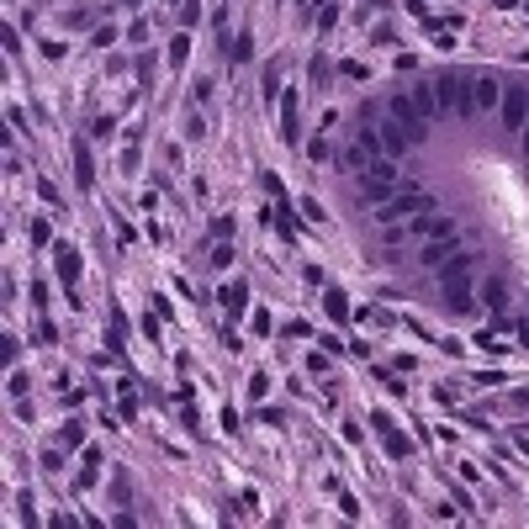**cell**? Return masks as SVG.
<instances>
[{
    "label": "cell",
    "mask_w": 529,
    "mask_h": 529,
    "mask_svg": "<svg viewBox=\"0 0 529 529\" xmlns=\"http://www.w3.org/2000/svg\"><path fill=\"white\" fill-rule=\"evenodd\" d=\"M434 96H439V111H460V117H466V111L477 106V74L445 69L434 80Z\"/></svg>",
    "instance_id": "6da1fadb"
},
{
    "label": "cell",
    "mask_w": 529,
    "mask_h": 529,
    "mask_svg": "<svg viewBox=\"0 0 529 529\" xmlns=\"http://www.w3.org/2000/svg\"><path fill=\"white\" fill-rule=\"evenodd\" d=\"M418 212H434V196H423V191H408V196H402V191H397V196H392V202H386L376 217H381L386 228H397L402 217H418Z\"/></svg>",
    "instance_id": "7a4b0ae2"
},
{
    "label": "cell",
    "mask_w": 529,
    "mask_h": 529,
    "mask_svg": "<svg viewBox=\"0 0 529 529\" xmlns=\"http://www.w3.org/2000/svg\"><path fill=\"white\" fill-rule=\"evenodd\" d=\"M498 106H503V122H508V127H524V122H529V96H524V85H508V90H503V101H498Z\"/></svg>",
    "instance_id": "3957f363"
},
{
    "label": "cell",
    "mask_w": 529,
    "mask_h": 529,
    "mask_svg": "<svg viewBox=\"0 0 529 529\" xmlns=\"http://www.w3.org/2000/svg\"><path fill=\"white\" fill-rule=\"evenodd\" d=\"M386 117H392V122H402V127H408V138H413V143H418V138H423V117H418V111H413V101H408V96H392V101H386Z\"/></svg>",
    "instance_id": "277c9868"
},
{
    "label": "cell",
    "mask_w": 529,
    "mask_h": 529,
    "mask_svg": "<svg viewBox=\"0 0 529 529\" xmlns=\"http://www.w3.org/2000/svg\"><path fill=\"white\" fill-rule=\"evenodd\" d=\"M471 302H477L471 281L466 276H445V307H450V313H471Z\"/></svg>",
    "instance_id": "5b68a950"
},
{
    "label": "cell",
    "mask_w": 529,
    "mask_h": 529,
    "mask_svg": "<svg viewBox=\"0 0 529 529\" xmlns=\"http://www.w3.org/2000/svg\"><path fill=\"white\" fill-rule=\"evenodd\" d=\"M376 429H381V445H386V456H392V460H402V456H413V439H408V434H397V429H392V423H386V418H381V413H376Z\"/></svg>",
    "instance_id": "8992f818"
},
{
    "label": "cell",
    "mask_w": 529,
    "mask_h": 529,
    "mask_svg": "<svg viewBox=\"0 0 529 529\" xmlns=\"http://www.w3.org/2000/svg\"><path fill=\"white\" fill-rule=\"evenodd\" d=\"M53 270H59L64 286H74V281H80V254H74L69 244H53Z\"/></svg>",
    "instance_id": "52a82bcc"
},
{
    "label": "cell",
    "mask_w": 529,
    "mask_h": 529,
    "mask_svg": "<svg viewBox=\"0 0 529 529\" xmlns=\"http://www.w3.org/2000/svg\"><path fill=\"white\" fill-rule=\"evenodd\" d=\"M217 302H223V313H228V318H244V307H249V286H244V281H228V286L217 291Z\"/></svg>",
    "instance_id": "ba28073f"
},
{
    "label": "cell",
    "mask_w": 529,
    "mask_h": 529,
    "mask_svg": "<svg viewBox=\"0 0 529 529\" xmlns=\"http://www.w3.org/2000/svg\"><path fill=\"white\" fill-rule=\"evenodd\" d=\"M408 101H413V111H418L423 122H434V117H439V96H434V80H429V85H413V90H408Z\"/></svg>",
    "instance_id": "9c48e42d"
},
{
    "label": "cell",
    "mask_w": 529,
    "mask_h": 529,
    "mask_svg": "<svg viewBox=\"0 0 529 529\" xmlns=\"http://www.w3.org/2000/svg\"><path fill=\"white\" fill-rule=\"evenodd\" d=\"M74 185L80 191H96V159H90L85 143H74Z\"/></svg>",
    "instance_id": "30bf717a"
},
{
    "label": "cell",
    "mask_w": 529,
    "mask_h": 529,
    "mask_svg": "<svg viewBox=\"0 0 529 529\" xmlns=\"http://www.w3.org/2000/svg\"><path fill=\"white\" fill-rule=\"evenodd\" d=\"M360 196H365V202H376V206H386L397 196V181H386V175H365V181H360Z\"/></svg>",
    "instance_id": "8fae6325"
},
{
    "label": "cell",
    "mask_w": 529,
    "mask_h": 529,
    "mask_svg": "<svg viewBox=\"0 0 529 529\" xmlns=\"http://www.w3.org/2000/svg\"><path fill=\"white\" fill-rule=\"evenodd\" d=\"M408 127H402V122H386L381 127V148H386V159H397V154H408Z\"/></svg>",
    "instance_id": "7c38bea8"
},
{
    "label": "cell",
    "mask_w": 529,
    "mask_h": 529,
    "mask_svg": "<svg viewBox=\"0 0 529 529\" xmlns=\"http://www.w3.org/2000/svg\"><path fill=\"white\" fill-rule=\"evenodd\" d=\"M413 233H423V239H456V223L450 217H418Z\"/></svg>",
    "instance_id": "4fadbf2b"
},
{
    "label": "cell",
    "mask_w": 529,
    "mask_h": 529,
    "mask_svg": "<svg viewBox=\"0 0 529 529\" xmlns=\"http://www.w3.org/2000/svg\"><path fill=\"white\" fill-rule=\"evenodd\" d=\"M281 138L297 143V96L291 90H281Z\"/></svg>",
    "instance_id": "5bb4252c"
},
{
    "label": "cell",
    "mask_w": 529,
    "mask_h": 529,
    "mask_svg": "<svg viewBox=\"0 0 529 529\" xmlns=\"http://www.w3.org/2000/svg\"><path fill=\"white\" fill-rule=\"evenodd\" d=\"M498 101H503V85H498L493 74H477V106L487 111V106H498Z\"/></svg>",
    "instance_id": "9a60e30c"
},
{
    "label": "cell",
    "mask_w": 529,
    "mask_h": 529,
    "mask_svg": "<svg viewBox=\"0 0 529 529\" xmlns=\"http://www.w3.org/2000/svg\"><path fill=\"white\" fill-rule=\"evenodd\" d=\"M323 307H328V318H334V323H344V318H349V302H344V291H339V286L323 291Z\"/></svg>",
    "instance_id": "2e32d148"
},
{
    "label": "cell",
    "mask_w": 529,
    "mask_h": 529,
    "mask_svg": "<svg viewBox=\"0 0 529 529\" xmlns=\"http://www.w3.org/2000/svg\"><path fill=\"white\" fill-rule=\"evenodd\" d=\"M418 260H423V264H429V270H439V264H445V260H450V239H429V249H423V254H418Z\"/></svg>",
    "instance_id": "e0dca14e"
},
{
    "label": "cell",
    "mask_w": 529,
    "mask_h": 529,
    "mask_svg": "<svg viewBox=\"0 0 529 529\" xmlns=\"http://www.w3.org/2000/svg\"><path fill=\"white\" fill-rule=\"evenodd\" d=\"M471 264H477V254H450L439 270H445V276H471Z\"/></svg>",
    "instance_id": "ac0fdd59"
},
{
    "label": "cell",
    "mask_w": 529,
    "mask_h": 529,
    "mask_svg": "<svg viewBox=\"0 0 529 529\" xmlns=\"http://www.w3.org/2000/svg\"><path fill=\"white\" fill-rule=\"evenodd\" d=\"M59 445H64V450L85 445V423H74V418H69V423H64V429H59Z\"/></svg>",
    "instance_id": "d6986e66"
},
{
    "label": "cell",
    "mask_w": 529,
    "mask_h": 529,
    "mask_svg": "<svg viewBox=\"0 0 529 529\" xmlns=\"http://www.w3.org/2000/svg\"><path fill=\"white\" fill-rule=\"evenodd\" d=\"M96 477H101V460H85V466H80V477H74V487L85 493V487H96Z\"/></svg>",
    "instance_id": "ffe728a7"
},
{
    "label": "cell",
    "mask_w": 529,
    "mask_h": 529,
    "mask_svg": "<svg viewBox=\"0 0 529 529\" xmlns=\"http://www.w3.org/2000/svg\"><path fill=\"white\" fill-rule=\"evenodd\" d=\"M185 53H191V37H175V43H169V64H175V69H181V64H185Z\"/></svg>",
    "instance_id": "44dd1931"
},
{
    "label": "cell",
    "mask_w": 529,
    "mask_h": 529,
    "mask_svg": "<svg viewBox=\"0 0 529 529\" xmlns=\"http://www.w3.org/2000/svg\"><path fill=\"white\" fill-rule=\"evenodd\" d=\"M481 297H487V307H503L508 286H503V281H487V286H481Z\"/></svg>",
    "instance_id": "7402d4cb"
},
{
    "label": "cell",
    "mask_w": 529,
    "mask_h": 529,
    "mask_svg": "<svg viewBox=\"0 0 529 529\" xmlns=\"http://www.w3.org/2000/svg\"><path fill=\"white\" fill-rule=\"evenodd\" d=\"M276 96H281V69L270 64V69H264V101H276Z\"/></svg>",
    "instance_id": "603a6c76"
},
{
    "label": "cell",
    "mask_w": 529,
    "mask_h": 529,
    "mask_svg": "<svg viewBox=\"0 0 529 529\" xmlns=\"http://www.w3.org/2000/svg\"><path fill=\"white\" fill-rule=\"evenodd\" d=\"M228 53H233V59H249V32H239V37H228Z\"/></svg>",
    "instance_id": "cb8c5ba5"
},
{
    "label": "cell",
    "mask_w": 529,
    "mask_h": 529,
    "mask_svg": "<svg viewBox=\"0 0 529 529\" xmlns=\"http://www.w3.org/2000/svg\"><path fill=\"white\" fill-rule=\"evenodd\" d=\"M302 212H307V223H323V202L318 196H302Z\"/></svg>",
    "instance_id": "d4e9b609"
},
{
    "label": "cell",
    "mask_w": 529,
    "mask_h": 529,
    "mask_svg": "<svg viewBox=\"0 0 529 529\" xmlns=\"http://www.w3.org/2000/svg\"><path fill=\"white\" fill-rule=\"evenodd\" d=\"M212 264H217V270H228V264H233V244H217V249H212Z\"/></svg>",
    "instance_id": "484cf974"
},
{
    "label": "cell",
    "mask_w": 529,
    "mask_h": 529,
    "mask_svg": "<svg viewBox=\"0 0 529 529\" xmlns=\"http://www.w3.org/2000/svg\"><path fill=\"white\" fill-rule=\"evenodd\" d=\"M37 196H43L48 206H59V185H53V181H37Z\"/></svg>",
    "instance_id": "4316f807"
},
{
    "label": "cell",
    "mask_w": 529,
    "mask_h": 529,
    "mask_svg": "<svg viewBox=\"0 0 529 529\" xmlns=\"http://www.w3.org/2000/svg\"><path fill=\"white\" fill-rule=\"evenodd\" d=\"M270 392V376H249V397H264Z\"/></svg>",
    "instance_id": "83f0119b"
},
{
    "label": "cell",
    "mask_w": 529,
    "mask_h": 529,
    "mask_svg": "<svg viewBox=\"0 0 529 529\" xmlns=\"http://www.w3.org/2000/svg\"><path fill=\"white\" fill-rule=\"evenodd\" d=\"M339 22V6H323V11H318V27H323V32H328V27H334Z\"/></svg>",
    "instance_id": "f1b7e54d"
},
{
    "label": "cell",
    "mask_w": 529,
    "mask_h": 529,
    "mask_svg": "<svg viewBox=\"0 0 529 529\" xmlns=\"http://www.w3.org/2000/svg\"><path fill=\"white\" fill-rule=\"evenodd\" d=\"M6 386H11V397H27V376L22 371H11V381H6Z\"/></svg>",
    "instance_id": "f546056e"
},
{
    "label": "cell",
    "mask_w": 529,
    "mask_h": 529,
    "mask_svg": "<svg viewBox=\"0 0 529 529\" xmlns=\"http://www.w3.org/2000/svg\"><path fill=\"white\" fill-rule=\"evenodd\" d=\"M519 339H524V344H529V323H519Z\"/></svg>",
    "instance_id": "4dcf8cb0"
}]
</instances>
